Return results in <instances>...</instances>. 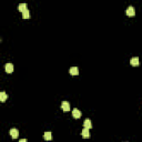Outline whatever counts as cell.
Masks as SVG:
<instances>
[{"label": "cell", "instance_id": "obj_1", "mask_svg": "<svg viewBox=\"0 0 142 142\" xmlns=\"http://www.w3.org/2000/svg\"><path fill=\"white\" fill-rule=\"evenodd\" d=\"M61 109L63 110L64 112H68V111H70V103H69L68 101H62L61 102Z\"/></svg>", "mask_w": 142, "mask_h": 142}, {"label": "cell", "instance_id": "obj_2", "mask_svg": "<svg viewBox=\"0 0 142 142\" xmlns=\"http://www.w3.org/2000/svg\"><path fill=\"white\" fill-rule=\"evenodd\" d=\"M9 133H10V135H11V138H12V139H17V138H18V135H19V131H18V129H14V128L10 129Z\"/></svg>", "mask_w": 142, "mask_h": 142}, {"label": "cell", "instance_id": "obj_3", "mask_svg": "<svg viewBox=\"0 0 142 142\" xmlns=\"http://www.w3.org/2000/svg\"><path fill=\"white\" fill-rule=\"evenodd\" d=\"M126 14H127V16H129V17H133L134 14H135V9H134L132 6H130V7L127 9Z\"/></svg>", "mask_w": 142, "mask_h": 142}, {"label": "cell", "instance_id": "obj_4", "mask_svg": "<svg viewBox=\"0 0 142 142\" xmlns=\"http://www.w3.org/2000/svg\"><path fill=\"white\" fill-rule=\"evenodd\" d=\"M72 115H73V118H74V119H79V118L82 115V113H81V111H80L79 109H77V108H74V109L72 110Z\"/></svg>", "mask_w": 142, "mask_h": 142}, {"label": "cell", "instance_id": "obj_5", "mask_svg": "<svg viewBox=\"0 0 142 142\" xmlns=\"http://www.w3.org/2000/svg\"><path fill=\"white\" fill-rule=\"evenodd\" d=\"M5 68H6V72L7 73H12L14 72V64L12 63H7Z\"/></svg>", "mask_w": 142, "mask_h": 142}, {"label": "cell", "instance_id": "obj_6", "mask_svg": "<svg viewBox=\"0 0 142 142\" xmlns=\"http://www.w3.org/2000/svg\"><path fill=\"white\" fill-rule=\"evenodd\" d=\"M90 129H87V128H85L83 130H82V132H81V134H82V137L85 138V139H87V138H90V131H89Z\"/></svg>", "mask_w": 142, "mask_h": 142}, {"label": "cell", "instance_id": "obj_7", "mask_svg": "<svg viewBox=\"0 0 142 142\" xmlns=\"http://www.w3.org/2000/svg\"><path fill=\"white\" fill-rule=\"evenodd\" d=\"M69 72H70V74H72V76H78V74H79V69L77 68V67H71Z\"/></svg>", "mask_w": 142, "mask_h": 142}, {"label": "cell", "instance_id": "obj_8", "mask_svg": "<svg viewBox=\"0 0 142 142\" xmlns=\"http://www.w3.org/2000/svg\"><path fill=\"white\" fill-rule=\"evenodd\" d=\"M130 63H131V66H133V67L139 66V58H138V57L132 58L131 60H130Z\"/></svg>", "mask_w": 142, "mask_h": 142}, {"label": "cell", "instance_id": "obj_9", "mask_svg": "<svg viewBox=\"0 0 142 142\" xmlns=\"http://www.w3.org/2000/svg\"><path fill=\"white\" fill-rule=\"evenodd\" d=\"M83 126L87 129H91L92 128V122H91V120H89V119H85V122H83Z\"/></svg>", "mask_w": 142, "mask_h": 142}, {"label": "cell", "instance_id": "obj_10", "mask_svg": "<svg viewBox=\"0 0 142 142\" xmlns=\"http://www.w3.org/2000/svg\"><path fill=\"white\" fill-rule=\"evenodd\" d=\"M43 139H44V140H48V141H50V140L52 139V134H51V132H49V131L44 132V133H43Z\"/></svg>", "mask_w": 142, "mask_h": 142}, {"label": "cell", "instance_id": "obj_11", "mask_svg": "<svg viewBox=\"0 0 142 142\" xmlns=\"http://www.w3.org/2000/svg\"><path fill=\"white\" fill-rule=\"evenodd\" d=\"M18 10L21 11V12L26 11L27 10V5H26V3H20V5L18 6Z\"/></svg>", "mask_w": 142, "mask_h": 142}, {"label": "cell", "instance_id": "obj_12", "mask_svg": "<svg viewBox=\"0 0 142 142\" xmlns=\"http://www.w3.org/2000/svg\"><path fill=\"white\" fill-rule=\"evenodd\" d=\"M22 18H23V19H29V18H30V12H29L28 9L22 12Z\"/></svg>", "mask_w": 142, "mask_h": 142}, {"label": "cell", "instance_id": "obj_13", "mask_svg": "<svg viewBox=\"0 0 142 142\" xmlns=\"http://www.w3.org/2000/svg\"><path fill=\"white\" fill-rule=\"evenodd\" d=\"M6 99H7V94H6L5 91L0 92V101H1V102H5Z\"/></svg>", "mask_w": 142, "mask_h": 142}, {"label": "cell", "instance_id": "obj_14", "mask_svg": "<svg viewBox=\"0 0 142 142\" xmlns=\"http://www.w3.org/2000/svg\"><path fill=\"white\" fill-rule=\"evenodd\" d=\"M19 142H28V141L26 139H21V140H19Z\"/></svg>", "mask_w": 142, "mask_h": 142}, {"label": "cell", "instance_id": "obj_15", "mask_svg": "<svg viewBox=\"0 0 142 142\" xmlns=\"http://www.w3.org/2000/svg\"><path fill=\"white\" fill-rule=\"evenodd\" d=\"M124 142H127V141H124Z\"/></svg>", "mask_w": 142, "mask_h": 142}]
</instances>
